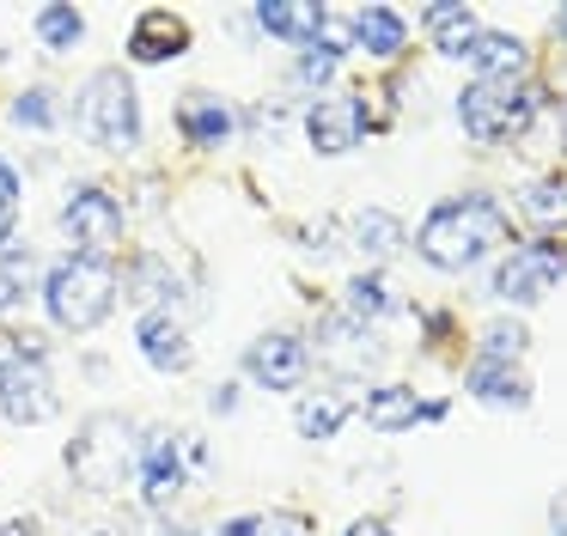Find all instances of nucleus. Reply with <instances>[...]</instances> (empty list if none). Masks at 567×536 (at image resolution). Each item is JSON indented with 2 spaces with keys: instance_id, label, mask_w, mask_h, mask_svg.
<instances>
[{
  "instance_id": "1",
  "label": "nucleus",
  "mask_w": 567,
  "mask_h": 536,
  "mask_svg": "<svg viewBox=\"0 0 567 536\" xmlns=\"http://www.w3.org/2000/svg\"><path fill=\"white\" fill-rule=\"evenodd\" d=\"M506 226H513V219H506V207L494 202V195L470 189V195L440 202L427 219H421L415 250L427 256L433 268H445V275H464V268H476L488 250H501Z\"/></svg>"
},
{
  "instance_id": "2",
  "label": "nucleus",
  "mask_w": 567,
  "mask_h": 536,
  "mask_svg": "<svg viewBox=\"0 0 567 536\" xmlns=\"http://www.w3.org/2000/svg\"><path fill=\"white\" fill-rule=\"evenodd\" d=\"M43 305H50V323L68 336H92L104 317L116 311V268L104 256H62L50 262V275L38 280Z\"/></svg>"
},
{
  "instance_id": "3",
  "label": "nucleus",
  "mask_w": 567,
  "mask_h": 536,
  "mask_svg": "<svg viewBox=\"0 0 567 536\" xmlns=\"http://www.w3.org/2000/svg\"><path fill=\"white\" fill-rule=\"evenodd\" d=\"M74 122L92 146L104 153H135L141 146V97H135V80L123 68H99L86 85H80V104H74Z\"/></svg>"
},
{
  "instance_id": "4",
  "label": "nucleus",
  "mask_w": 567,
  "mask_h": 536,
  "mask_svg": "<svg viewBox=\"0 0 567 536\" xmlns=\"http://www.w3.org/2000/svg\"><path fill=\"white\" fill-rule=\"evenodd\" d=\"M537 104H543V92L525 80H470L457 92V122H464L470 141L501 146V141H518L530 128Z\"/></svg>"
},
{
  "instance_id": "5",
  "label": "nucleus",
  "mask_w": 567,
  "mask_h": 536,
  "mask_svg": "<svg viewBox=\"0 0 567 536\" xmlns=\"http://www.w3.org/2000/svg\"><path fill=\"white\" fill-rule=\"evenodd\" d=\"M68 470L92 494H116L135 475V433L123 414H92L74 439H68Z\"/></svg>"
},
{
  "instance_id": "6",
  "label": "nucleus",
  "mask_w": 567,
  "mask_h": 536,
  "mask_svg": "<svg viewBox=\"0 0 567 536\" xmlns=\"http://www.w3.org/2000/svg\"><path fill=\"white\" fill-rule=\"evenodd\" d=\"M62 231L74 244V256H104L111 262V250L123 244V202L104 183H74L62 202Z\"/></svg>"
},
{
  "instance_id": "7",
  "label": "nucleus",
  "mask_w": 567,
  "mask_h": 536,
  "mask_svg": "<svg viewBox=\"0 0 567 536\" xmlns=\"http://www.w3.org/2000/svg\"><path fill=\"white\" fill-rule=\"evenodd\" d=\"M561 268H567L561 238H530V244H518V250L494 268L488 292L501 305H537L549 287H561Z\"/></svg>"
},
{
  "instance_id": "8",
  "label": "nucleus",
  "mask_w": 567,
  "mask_h": 536,
  "mask_svg": "<svg viewBox=\"0 0 567 536\" xmlns=\"http://www.w3.org/2000/svg\"><path fill=\"white\" fill-rule=\"evenodd\" d=\"M135 475H141V494H147L153 512H165L177 494H184L189 470H184V451H177V433L153 426V433L135 439Z\"/></svg>"
},
{
  "instance_id": "9",
  "label": "nucleus",
  "mask_w": 567,
  "mask_h": 536,
  "mask_svg": "<svg viewBox=\"0 0 567 536\" xmlns=\"http://www.w3.org/2000/svg\"><path fill=\"white\" fill-rule=\"evenodd\" d=\"M311 372V348L299 336H287V329H269V336H257L245 348V378L262 390H299Z\"/></svg>"
},
{
  "instance_id": "10",
  "label": "nucleus",
  "mask_w": 567,
  "mask_h": 536,
  "mask_svg": "<svg viewBox=\"0 0 567 536\" xmlns=\"http://www.w3.org/2000/svg\"><path fill=\"white\" fill-rule=\"evenodd\" d=\"M372 128V110L360 92H336V97H318V104L306 110V141L318 146V153H348V146H360Z\"/></svg>"
},
{
  "instance_id": "11",
  "label": "nucleus",
  "mask_w": 567,
  "mask_h": 536,
  "mask_svg": "<svg viewBox=\"0 0 567 536\" xmlns=\"http://www.w3.org/2000/svg\"><path fill=\"white\" fill-rule=\"evenodd\" d=\"M0 409L13 426H38L55 414V384L43 372V360H7L0 365Z\"/></svg>"
},
{
  "instance_id": "12",
  "label": "nucleus",
  "mask_w": 567,
  "mask_h": 536,
  "mask_svg": "<svg viewBox=\"0 0 567 536\" xmlns=\"http://www.w3.org/2000/svg\"><path fill=\"white\" fill-rule=\"evenodd\" d=\"M135 348H141V360L153 365V372H189V360H196V348H189V336H184V323H177L172 311H147L141 317V329H135Z\"/></svg>"
},
{
  "instance_id": "13",
  "label": "nucleus",
  "mask_w": 567,
  "mask_h": 536,
  "mask_svg": "<svg viewBox=\"0 0 567 536\" xmlns=\"http://www.w3.org/2000/svg\"><path fill=\"white\" fill-rule=\"evenodd\" d=\"M464 390L476 402H488V409H530V378H525V365H513V360H470V372H464Z\"/></svg>"
},
{
  "instance_id": "14",
  "label": "nucleus",
  "mask_w": 567,
  "mask_h": 536,
  "mask_svg": "<svg viewBox=\"0 0 567 536\" xmlns=\"http://www.w3.org/2000/svg\"><path fill=\"white\" fill-rule=\"evenodd\" d=\"M318 353L330 365H342V372H367V360L379 353V341H372V329L354 323L348 311H330L318 323Z\"/></svg>"
},
{
  "instance_id": "15",
  "label": "nucleus",
  "mask_w": 567,
  "mask_h": 536,
  "mask_svg": "<svg viewBox=\"0 0 567 536\" xmlns=\"http://www.w3.org/2000/svg\"><path fill=\"white\" fill-rule=\"evenodd\" d=\"M360 414L372 433H415V421H427V402L415 396V384H372Z\"/></svg>"
},
{
  "instance_id": "16",
  "label": "nucleus",
  "mask_w": 567,
  "mask_h": 536,
  "mask_svg": "<svg viewBox=\"0 0 567 536\" xmlns=\"http://www.w3.org/2000/svg\"><path fill=\"white\" fill-rule=\"evenodd\" d=\"M184 49H189V24L177 19V12L153 7V12H141V19H135L128 55H135L141 68H153V61H172V55H184Z\"/></svg>"
},
{
  "instance_id": "17",
  "label": "nucleus",
  "mask_w": 567,
  "mask_h": 536,
  "mask_svg": "<svg viewBox=\"0 0 567 536\" xmlns=\"http://www.w3.org/2000/svg\"><path fill=\"white\" fill-rule=\"evenodd\" d=\"M177 128H184L189 146H226L238 134V116L220 104V92H189L177 104Z\"/></svg>"
},
{
  "instance_id": "18",
  "label": "nucleus",
  "mask_w": 567,
  "mask_h": 536,
  "mask_svg": "<svg viewBox=\"0 0 567 536\" xmlns=\"http://www.w3.org/2000/svg\"><path fill=\"white\" fill-rule=\"evenodd\" d=\"M348 43L379 55V61H391V55H403L409 24H403V12H391V7H354L348 12Z\"/></svg>"
},
{
  "instance_id": "19",
  "label": "nucleus",
  "mask_w": 567,
  "mask_h": 536,
  "mask_svg": "<svg viewBox=\"0 0 567 536\" xmlns=\"http://www.w3.org/2000/svg\"><path fill=\"white\" fill-rule=\"evenodd\" d=\"M323 19H330V12H323V7H311V0H269V7H257L262 37H275V43H293V49L318 43Z\"/></svg>"
},
{
  "instance_id": "20",
  "label": "nucleus",
  "mask_w": 567,
  "mask_h": 536,
  "mask_svg": "<svg viewBox=\"0 0 567 536\" xmlns=\"http://www.w3.org/2000/svg\"><path fill=\"white\" fill-rule=\"evenodd\" d=\"M470 68H476V80H518V73L530 68V49L518 43L513 31H476V43H470Z\"/></svg>"
},
{
  "instance_id": "21",
  "label": "nucleus",
  "mask_w": 567,
  "mask_h": 536,
  "mask_svg": "<svg viewBox=\"0 0 567 536\" xmlns=\"http://www.w3.org/2000/svg\"><path fill=\"white\" fill-rule=\"evenodd\" d=\"M354 250L367 256V262H391V256H403V244H409V231H403V219L396 214H384V207H367V214H354Z\"/></svg>"
},
{
  "instance_id": "22",
  "label": "nucleus",
  "mask_w": 567,
  "mask_h": 536,
  "mask_svg": "<svg viewBox=\"0 0 567 536\" xmlns=\"http://www.w3.org/2000/svg\"><path fill=\"white\" fill-rule=\"evenodd\" d=\"M348 414H354V402L342 390H311V396H299L293 426H299V439H336Z\"/></svg>"
},
{
  "instance_id": "23",
  "label": "nucleus",
  "mask_w": 567,
  "mask_h": 536,
  "mask_svg": "<svg viewBox=\"0 0 567 536\" xmlns=\"http://www.w3.org/2000/svg\"><path fill=\"white\" fill-rule=\"evenodd\" d=\"M421 24L433 31V43H440L445 61H464L470 43H476V12H470V7H427V12H421Z\"/></svg>"
},
{
  "instance_id": "24",
  "label": "nucleus",
  "mask_w": 567,
  "mask_h": 536,
  "mask_svg": "<svg viewBox=\"0 0 567 536\" xmlns=\"http://www.w3.org/2000/svg\"><path fill=\"white\" fill-rule=\"evenodd\" d=\"M38 280H43L38 275V256L19 250V244H7V250H0V317L19 311V305L38 292Z\"/></svg>"
},
{
  "instance_id": "25",
  "label": "nucleus",
  "mask_w": 567,
  "mask_h": 536,
  "mask_svg": "<svg viewBox=\"0 0 567 536\" xmlns=\"http://www.w3.org/2000/svg\"><path fill=\"white\" fill-rule=\"evenodd\" d=\"M342 311L354 317V323H367V329L379 323V317L391 311V287H384V275H372V268H367V275H354V280H348Z\"/></svg>"
},
{
  "instance_id": "26",
  "label": "nucleus",
  "mask_w": 567,
  "mask_h": 536,
  "mask_svg": "<svg viewBox=\"0 0 567 536\" xmlns=\"http://www.w3.org/2000/svg\"><path fill=\"white\" fill-rule=\"evenodd\" d=\"M80 37H86V12H74V7H43L38 12V43L43 49L62 55V49H74Z\"/></svg>"
},
{
  "instance_id": "27",
  "label": "nucleus",
  "mask_w": 567,
  "mask_h": 536,
  "mask_svg": "<svg viewBox=\"0 0 567 536\" xmlns=\"http://www.w3.org/2000/svg\"><path fill=\"white\" fill-rule=\"evenodd\" d=\"M518 207H525V214L537 219L543 231H555V226H561V207H567V189H561V177H537L525 195H518Z\"/></svg>"
},
{
  "instance_id": "28",
  "label": "nucleus",
  "mask_w": 567,
  "mask_h": 536,
  "mask_svg": "<svg viewBox=\"0 0 567 536\" xmlns=\"http://www.w3.org/2000/svg\"><path fill=\"white\" fill-rule=\"evenodd\" d=\"M530 348V329L518 323V317H501V323H488L482 329V360H513L518 365V353Z\"/></svg>"
},
{
  "instance_id": "29",
  "label": "nucleus",
  "mask_w": 567,
  "mask_h": 536,
  "mask_svg": "<svg viewBox=\"0 0 567 536\" xmlns=\"http://www.w3.org/2000/svg\"><path fill=\"white\" fill-rule=\"evenodd\" d=\"M13 122H19V128L50 134L55 128V92H50V85H25V92L13 97Z\"/></svg>"
},
{
  "instance_id": "30",
  "label": "nucleus",
  "mask_w": 567,
  "mask_h": 536,
  "mask_svg": "<svg viewBox=\"0 0 567 536\" xmlns=\"http://www.w3.org/2000/svg\"><path fill=\"white\" fill-rule=\"evenodd\" d=\"M13 231H19V171L0 158V250L13 244Z\"/></svg>"
},
{
  "instance_id": "31",
  "label": "nucleus",
  "mask_w": 567,
  "mask_h": 536,
  "mask_svg": "<svg viewBox=\"0 0 567 536\" xmlns=\"http://www.w3.org/2000/svg\"><path fill=\"white\" fill-rule=\"evenodd\" d=\"M257 536H311V518L306 512H269V518H257Z\"/></svg>"
},
{
  "instance_id": "32",
  "label": "nucleus",
  "mask_w": 567,
  "mask_h": 536,
  "mask_svg": "<svg viewBox=\"0 0 567 536\" xmlns=\"http://www.w3.org/2000/svg\"><path fill=\"white\" fill-rule=\"evenodd\" d=\"M306 250H318V256L336 250V219H318V226H306Z\"/></svg>"
},
{
  "instance_id": "33",
  "label": "nucleus",
  "mask_w": 567,
  "mask_h": 536,
  "mask_svg": "<svg viewBox=\"0 0 567 536\" xmlns=\"http://www.w3.org/2000/svg\"><path fill=\"white\" fill-rule=\"evenodd\" d=\"M208 409H214V414H233V409H238V390H233V384H226V390H214V396H208Z\"/></svg>"
},
{
  "instance_id": "34",
  "label": "nucleus",
  "mask_w": 567,
  "mask_h": 536,
  "mask_svg": "<svg viewBox=\"0 0 567 536\" xmlns=\"http://www.w3.org/2000/svg\"><path fill=\"white\" fill-rule=\"evenodd\" d=\"M342 536H396V530H384V524L379 518H360V524H348V530Z\"/></svg>"
},
{
  "instance_id": "35",
  "label": "nucleus",
  "mask_w": 567,
  "mask_h": 536,
  "mask_svg": "<svg viewBox=\"0 0 567 536\" xmlns=\"http://www.w3.org/2000/svg\"><path fill=\"white\" fill-rule=\"evenodd\" d=\"M0 536H38V524L31 518H0Z\"/></svg>"
},
{
  "instance_id": "36",
  "label": "nucleus",
  "mask_w": 567,
  "mask_h": 536,
  "mask_svg": "<svg viewBox=\"0 0 567 536\" xmlns=\"http://www.w3.org/2000/svg\"><path fill=\"white\" fill-rule=\"evenodd\" d=\"M220 536H257V518H226Z\"/></svg>"
},
{
  "instance_id": "37",
  "label": "nucleus",
  "mask_w": 567,
  "mask_h": 536,
  "mask_svg": "<svg viewBox=\"0 0 567 536\" xmlns=\"http://www.w3.org/2000/svg\"><path fill=\"white\" fill-rule=\"evenodd\" d=\"M74 536H128L123 524H86V530H74Z\"/></svg>"
},
{
  "instance_id": "38",
  "label": "nucleus",
  "mask_w": 567,
  "mask_h": 536,
  "mask_svg": "<svg viewBox=\"0 0 567 536\" xmlns=\"http://www.w3.org/2000/svg\"><path fill=\"white\" fill-rule=\"evenodd\" d=\"M184 536H220V530H184Z\"/></svg>"
}]
</instances>
